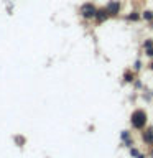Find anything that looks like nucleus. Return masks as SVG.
<instances>
[{"label": "nucleus", "mask_w": 153, "mask_h": 158, "mask_svg": "<svg viewBox=\"0 0 153 158\" xmlns=\"http://www.w3.org/2000/svg\"><path fill=\"white\" fill-rule=\"evenodd\" d=\"M130 123L135 130H143L148 123V115L143 109H135L130 115Z\"/></svg>", "instance_id": "f257e3e1"}, {"label": "nucleus", "mask_w": 153, "mask_h": 158, "mask_svg": "<svg viewBox=\"0 0 153 158\" xmlns=\"http://www.w3.org/2000/svg\"><path fill=\"white\" fill-rule=\"evenodd\" d=\"M96 12H97V7L94 5L92 2H87V3H82L81 8H79V13H81L82 18L86 20H92L96 17Z\"/></svg>", "instance_id": "f03ea898"}, {"label": "nucleus", "mask_w": 153, "mask_h": 158, "mask_svg": "<svg viewBox=\"0 0 153 158\" xmlns=\"http://www.w3.org/2000/svg\"><path fill=\"white\" fill-rule=\"evenodd\" d=\"M120 8H122V5L118 0H110L107 5H105V10H107V13L110 15V17H117L118 13H120Z\"/></svg>", "instance_id": "7ed1b4c3"}, {"label": "nucleus", "mask_w": 153, "mask_h": 158, "mask_svg": "<svg viewBox=\"0 0 153 158\" xmlns=\"http://www.w3.org/2000/svg\"><path fill=\"white\" fill-rule=\"evenodd\" d=\"M142 140L145 145L148 147H153V127H145L143 128V132H142Z\"/></svg>", "instance_id": "20e7f679"}, {"label": "nucleus", "mask_w": 153, "mask_h": 158, "mask_svg": "<svg viewBox=\"0 0 153 158\" xmlns=\"http://www.w3.org/2000/svg\"><path fill=\"white\" fill-rule=\"evenodd\" d=\"M96 22L97 23H102V22H105L107 18H110V15L107 13V10H105V7L104 8H97V12H96Z\"/></svg>", "instance_id": "39448f33"}, {"label": "nucleus", "mask_w": 153, "mask_h": 158, "mask_svg": "<svg viewBox=\"0 0 153 158\" xmlns=\"http://www.w3.org/2000/svg\"><path fill=\"white\" fill-rule=\"evenodd\" d=\"M120 137H122V140L125 142V145L127 147H132V143H133V140L130 138V132L128 130H122V133H120Z\"/></svg>", "instance_id": "423d86ee"}, {"label": "nucleus", "mask_w": 153, "mask_h": 158, "mask_svg": "<svg viewBox=\"0 0 153 158\" xmlns=\"http://www.w3.org/2000/svg\"><path fill=\"white\" fill-rule=\"evenodd\" d=\"M127 20H130V22H138V20H140V15H138V12H130V15H127Z\"/></svg>", "instance_id": "0eeeda50"}, {"label": "nucleus", "mask_w": 153, "mask_h": 158, "mask_svg": "<svg viewBox=\"0 0 153 158\" xmlns=\"http://www.w3.org/2000/svg\"><path fill=\"white\" fill-rule=\"evenodd\" d=\"M143 18H145L147 22H153V10H145V12H143Z\"/></svg>", "instance_id": "6e6552de"}, {"label": "nucleus", "mask_w": 153, "mask_h": 158, "mask_svg": "<svg viewBox=\"0 0 153 158\" xmlns=\"http://www.w3.org/2000/svg\"><path fill=\"white\" fill-rule=\"evenodd\" d=\"M123 79H125L127 82H133V73H132V71H125V74H123Z\"/></svg>", "instance_id": "1a4fd4ad"}, {"label": "nucleus", "mask_w": 153, "mask_h": 158, "mask_svg": "<svg viewBox=\"0 0 153 158\" xmlns=\"http://www.w3.org/2000/svg\"><path fill=\"white\" fill-rule=\"evenodd\" d=\"M142 69V61L138 59V61H135V64H133V71H140Z\"/></svg>", "instance_id": "9d476101"}, {"label": "nucleus", "mask_w": 153, "mask_h": 158, "mask_svg": "<svg viewBox=\"0 0 153 158\" xmlns=\"http://www.w3.org/2000/svg\"><path fill=\"white\" fill-rule=\"evenodd\" d=\"M145 54L148 58H153V46H150V48H145Z\"/></svg>", "instance_id": "9b49d317"}, {"label": "nucleus", "mask_w": 153, "mask_h": 158, "mask_svg": "<svg viewBox=\"0 0 153 158\" xmlns=\"http://www.w3.org/2000/svg\"><path fill=\"white\" fill-rule=\"evenodd\" d=\"M150 46H153V40H150L148 38L145 43H143V48H150Z\"/></svg>", "instance_id": "f8f14e48"}, {"label": "nucleus", "mask_w": 153, "mask_h": 158, "mask_svg": "<svg viewBox=\"0 0 153 158\" xmlns=\"http://www.w3.org/2000/svg\"><path fill=\"white\" fill-rule=\"evenodd\" d=\"M148 68H150V69H151V71H153V61H151L150 64H148Z\"/></svg>", "instance_id": "ddd939ff"}, {"label": "nucleus", "mask_w": 153, "mask_h": 158, "mask_svg": "<svg viewBox=\"0 0 153 158\" xmlns=\"http://www.w3.org/2000/svg\"><path fill=\"white\" fill-rule=\"evenodd\" d=\"M150 156L153 158V147H151V150H150Z\"/></svg>", "instance_id": "4468645a"}, {"label": "nucleus", "mask_w": 153, "mask_h": 158, "mask_svg": "<svg viewBox=\"0 0 153 158\" xmlns=\"http://www.w3.org/2000/svg\"><path fill=\"white\" fill-rule=\"evenodd\" d=\"M150 23H151V27H153V22H150Z\"/></svg>", "instance_id": "2eb2a0df"}]
</instances>
